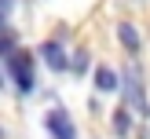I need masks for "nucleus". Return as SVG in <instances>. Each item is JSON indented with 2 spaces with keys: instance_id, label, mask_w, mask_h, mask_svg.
Instances as JSON below:
<instances>
[{
  "instance_id": "f257e3e1",
  "label": "nucleus",
  "mask_w": 150,
  "mask_h": 139,
  "mask_svg": "<svg viewBox=\"0 0 150 139\" xmlns=\"http://www.w3.org/2000/svg\"><path fill=\"white\" fill-rule=\"evenodd\" d=\"M7 70H11V77H15V84H18L22 95L33 92V59L26 51H11L7 55Z\"/></svg>"
},
{
  "instance_id": "f03ea898",
  "label": "nucleus",
  "mask_w": 150,
  "mask_h": 139,
  "mask_svg": "<svg viewBox=\"0 0 150 139\" xmlns=\"http://www.w3.org/2000/svg\"><path fill=\"white\" fill-rule=\"evenodd\" d=\"M121 92H125V106H128V110H139V114L146 110V99H143V77H139L136 66H128V70H125V77H121Z\"/></svg>"
},
{
  "instance_id": "7ed1b4c3",
  "label": "nucleus",
  "mask_w": 150,
  "mask_h": 139,
  "mask_svg": "<svg viewBox=\"0 0 150 139\" xmlns=\"http://www.w3.org/2000/svg\"><path fill=\"white\" fill-rule=\"evenodd\" d=\"M44 124H48V132H51L55 139H73V135H77L66 110H48V121H44Z\"/></svg>"
},
{
  "instance_id": "20e7f679",
  "label": "nucleus",
  "mask_w": 150,
  "mask_h": 139,
  "mask_svg": "<svg viewBox=\"0 0 150 139\" xmlns=\"http://www.w3.org/2000/svg\"><path fill=\"white\" fill-rule=\"evenodd\" d=\"M40 59H44V62H48L55 73H59V70H70L66 51H62V44H59V40H44V44H40Z\"/></svg>"
},
{
  "instance_id": "39448f33",
  "label": "nucleus",
  "mask_w": 150,
  "mask_h": 139,
  "mask_svg": "<svg viewBox=\"0 0 150 139\" xmlns=\"http://www.w3.org/2000/svg\"><path fill=\"white\" fill-rule=\"evenodd\" d=\"M95 88H99V92H117V88H121V77H117L110 66H99V70H95Z\"/></svg>"
},
{
  "instance_id": "423d86ee",
  "label": "nucleus",
  "mask_w": 150,
  "mask_h": 139,
  "mask_svg": "<svg viewBox=\"0 0 150 139\" xmlns=\"http://www.w3.org/2000/svg\"><path fill=\"white\" fill-rule=\"evenodd\" d=\"M117 40L125 44L128 51H139V44H143V37H139V29L136 26H128V22H121L117 26Z\"/></svg>"
},
{
  "instance_id": "0eeeda50",
  "label": "nucleus",
  "mask_w": 150,
  "mask_h": 139,
  "mask_svg": "<svg viewBox=\"0 0 150 139\" xmlns=\"http://www.w3.org/2000/svg\"><path fill=\"white\" fill-rule=\"evenodd\" d=\"M114 128H117V135H128V128H132V110L128 106H121L114 114Z\"/></svg>"
},
{
  "instance_id": "6e6552de",
  "label": "nucleus",
  "mask_w": 150,
  "mask_h": 139,
  "mask_svg": "<svg viewBox=\"0 0 150 139\" xmlns=\"http://www.w3.org/2000/svg\"><path fill=\"white\" fill-rule=\"evenodd\" d=\"M70 70H73V73H84V70H88V55H84V51H77V55H73Z\"/></svg>"
},
{
  "instance_id": "1a4fd4ad",
  "label": "nucleus",
  "mask_w": 150,
  "mask_h": 139,
  "mask_svg": "<svg viewBox=\"0 0 150 139\" xmlns=\"http://www.w3.org/2000/svg\"><path fill=\"white\" fill-rule=\"evenodd\" d=\"M0 55H11V33H0Z\"/></svg>"
},
{
  "instance_id": "9d476101",
  "label": "nucleus",
  "mask_w": 150,
  "mask_h": 139,
  "mask_svg": "<svg viewBox=\"0 0 150 139\" xmlns=\"http://www.w3.org/2000/svg\"><path fill=\"white\" fill-rule=\"evenodd\" d=\"M11 11V0H0V15H7Z\"/></svg>"
},
{
  "instance_id": "9b49d317",
  "label": "nucleus",
  "mask_w": 150,
  "mask_h": 139,
  "mask_svg": "<svg viewBox=\"0 0 150 139\" xmlns=\"http://www.w3.org/2000/svg\"><path fill=\"white\" fill-rule=\"evenodd\" d=\"M0 135H4V132H0Z\"/></svg>"
}]
</instances>
